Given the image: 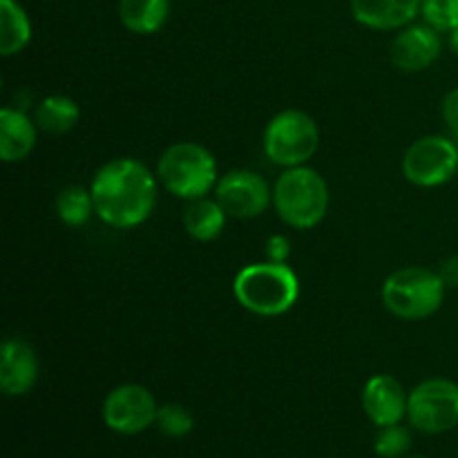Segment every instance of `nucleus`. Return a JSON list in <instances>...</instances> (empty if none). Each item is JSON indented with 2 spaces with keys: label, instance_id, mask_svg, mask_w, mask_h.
<instances>
[{
  "label": "nucleus",
  "instance_id": "7",
  "mask_svg": "<svg viewBox=\"0 0 458 458\" xmlns=\"http://www.w3.org/2000/svg\"><path fill=\"white\" fill-rule=\"evenodd\" d=\"M411 428L425 434H443L458 428V383L429 378L416 385L407 403Z\"/></svg>",
  "mask_w": 458,
  "mask_h": 458
},
{
  "label": "nucleus",
  "instance_id": "9",
  "mask_svg": "<svg viewBox=\"0 0 458 458\" xmlns=\"http://www.w3.org/2000/svg\"><path fill=\"white\" fill-rule=\"evenodd\" d=\"M215 199L226 210L228 217L253 219L268 208L273 201V191L262 174L240 168L219 177L215 186Z\"/></svg>",
  "mask_w": 458,
  "mask_h": 458
},
{
  "label": "nucleus",
  "instance_id": "10",
  "mask_svg": "<svg viewBox=\"0 0 458 458\" xmlns=\"http://www.w3.org/2000/svg\"><path fill=\"white\" fill-rule=\"evenodd\" d=\"M155 396L143 385H121L103 401V423L119 434H139L155 425Z\"/></svg>",
  "mask_w": 458,
  "mask_h": 458
},
{
  "label": "nucleus",
  "instance_id": "2",
  "mask_svg": "<svg viewBox=\"0 0 458 458\" xmlns=\"http://www.w3.org/2000/svg\"><path fill=\"white\" fill-rule=\"evenodd\" d=\"M235 298L246 311L276 318L289 311L300 295V282L284 262H259L244 267L233 282Z\"/></svg>",
  "mask_w": 458,
  "mask_h": 458
},
{
  "label": "nucleus",
  "instance_id": "11",
  "mask_svg": "<svg viewBox=\"0 0 458 458\" xmlns=\"http://www.w3.org/2000/svg\"><path fill=\"white\" fill-rule=\"evenodd\" d=\"M441 31L425 25H407L392 43V63L401 72H423L441 56Z\"/></svg>",
  "mask_w": 458,
  "mask_h": 458
},
{
  "label": "nucleus",
  "instance_id": "22",
  "mask_svg": "<svg viewBox=\"0 0 458 458\" xmlns=\"http://www.w3.org/2000/svg\"><path fill=\"white\" fill-rule=\"evenodd\" d=\"M420 13L437 31L458 30V0H420Z\"/></svg>",
  "mask_w": 458,
  "mask_h": 458
},
{
  "label": "nucleus",
  "instance_id": "17",
  "mask_svg": "<svg viewBox=\"0 0 458 458\" xmlns=\"http://www.w3.org/2000/svg\"><path fill=\"white\" fill-rule=\"evenodd\" d=\"M170 13V0H119V18L132 34H155Z\"/></svg>",
  "mask_w": 458,
  "mask_h": 458
},
{
  "label": "nucleus",
  "instance_id": "25",
  "mask_svg": "<svg viewBox=\"0 0 458 458\" xmlns=\"http://www.w3.org/2000/svg\"><path fill=\"white\" fill-rule=\"evenodd\" d=\"M289 253V240H286L284 235H273L271 240L267 242V255L271 262H286Z\"/></svg>",
  "mask_w": 458,
  "mask_h": 458
},
{
  "label": "nucleus",
  "instance_id": "6",
  "mask_svg": "<svg viewBox=\"0 0 458 458\" xmlns=\"http://www.w3.org/2000/svg\"><path fill=\"white\" fill-rule=\"evenodd\" d=\"M264 155L277 165H304L320 146L318 123L302 110H284L268 121L264 130Z\"/></svg>",
  "mask_w": 458,
  "mask_h": 458
},
{
  "label": "nucleus",
  "instance_id": "3",
  "mask_svg": "<svg viewBox=\"0 0 458 458\" xmlns=\"http://www.w3.org/2000/svg\"><path fill=\"white\" fill-rule=\"evenodd\" d=\"M273 206L286 226L309 231L325 219L329 208V188L322 174L313 168H286L273 188Z\"/></svg>",
  "mask_w": 458,
  "mask_h": 458
},
{
  "label": "nucleus",
  "instance_id": "15",
  "mask_svg": "<svg viewBox=\"0 0 458 458\" xmlns=\"http://www.w3.org/2000/svg\"><path fill=\"white\" fill-rule=\"evenodd\" d=\"M36 121L16 107L0 110V157L7 164L27 159L36 148Z\"/></svg>",
  "mask_w": 458,
  "mask_h": 458
},
{
  "label": "nucleus",
  "instance_id": "21",
  "mask_svg": "<svg viewBox=\"0 0 458 458\" xmlns=\"http://www.w3.org/2000/svg\"><path fill=\"white\" fill-rule=\"evenodd\" d=\"M155 425L159 428L161 434H165V437L183 438L192 432V428H195V419H192V414L183 405L168 403V405L159 407Z\"/></svg>",
  "mask_w": 458,
  "mask_h": 458
},
{
  "label": "nucleus",
  "instance_id": "23",
  "mask_svg": "<svg viewBox=\"0 0 458 458\" xmlns=\"http://www.w3.org/2000/svg\"><path fill=\"white\" fill-rule=\"evenodd\" d=\"M411 447L410 429L403 428L401 423L380 428V434L376 437L374 450L383 458H403Z\"/></svg>",
  "mask_w": 458,
  "mask_h": 458
},
{
  "label": "nucleus",
  "instance_id": "19",
  "mask_svg": "<svg viewBox=\"0 0 458 458\" xmlns=\"http://www.w3.org/2000/svg\"><path fill=\"white\" fill-rule=\"evenodd\" d=\"M81 110L74 98L63 97V94H52L45 97L36 107L34 121L43 132L47 134H67L79 123Z\"/></svg>",
  "mask_w": 458,
  "mask_h": 458
},
{
  "label": "nucleus",
  "instance_id": "20",
  "mask_svg": "<svg viewBox=\"0 0 458 458\" xmlns=\"http://www.w3.org/2000/svg\"><path fill=\"white\" fill-rule=\"evenodd\" d=\"M92 213H97V210H94L92 191H88L85 186L72 183V186H65L56 195V215L65 226H83V224H88V219L92 217Z\"/></svg>",
  "mask_w": 458,
  "mask_h": 458
},
{
  "label": "nucleus",
  "instance_id": "13",
  "mask_svg": "<svg viewBox=\"0 0 458 458\" xmlns=\"http://www.w3.org/2000/svg\"><path fill=\"white\" fill-rule=\"evenodd\" d=\"M407 403H410V396H407L403 385L394 376H374V378L367 380L365 389H362L365 414L378 428L401 423L407 416Z\"/></svg>",
  "mask_w": 458,
  "mask_h": 458
},
{
  "label": "nucleus",
  "instance_id": "28",
  "mask_svg": "<svg viewBox=\"0 0 458 458\" xmlns=\"http://www.w3.org/2000/svg\"><path fill=\"white\" fill-rule=\"evenodd\" d=\"M403 458H428V456H403Z\"/></svg>",
  "mask_w": 458,
  "mask_h": 458
},
{
  "label": "nucleus",
  "instance_id": "5",
  "mask_svg": "<svg viewBox=\"0 0 458 458\" xmlns=\"http://www.w3.org/2000/svg\"><path fill=\"white\" fill-rule=\"evenodd\" d=\"M445 289L438 271L407 267L385 280L383 302L401 320H425L441 309Z\"/></svg>",
  "mask_w": 458,
  "mask_h": 458
},
{
  "label": "nucleus",
  "instance_id": "1",
  "mask_svg": "<svg viewBox=\"0 0 458 458\" xmlns=\"http://www.w3.org/2000/svg\"><path fill=\"white\" fill-rule=\"evenodd\" d=\"M155 174L137 159L107 161L92 179V199L98 217L112 228H134L146 222L157 204Z\"/></svg>",
  "mask_w": 458,
  "mask_h": 458
},
{
  "label": "nucleus",
  "instance_id": "14",
  "mask_svg": "<svg viewBox=\"0 0 458 458\" xmlns=\"http://www.w3.org/2000/svg\"><path fill=\"white\" fill-rule=\"evenodd\" d=\"M352 13L369 30H403L420 13V0H352Z\"/></svg>",
  "mask_w": 458,
  "mask_h": 458
},
{
  "label": "nucleus",
  "instance_id": "12",
  "mask_svg": "<svg viewBox=\"0 0 458 458\" xmlns=\"http://www.w3.org/2000/svg\"><path fill=\"white\" fill-rule=\"evenodd\" d=\"M38 380V356L22 338H7L0 347V389L7 396H25Z\"/></svg>",
  "mask_w": 458,
  "mask_h": 458
},
{
  "label": "nucleus",
  "instance_id": "8",
  "mask_svg": "<svg viewBox=\"0 0 458 458\" xmlns=\"http://www.w3.org/2000/svg\"><path fill=\"white\" fill-rule=\"evenodd\" d=\"M458 173V146L443 134L420 137L403 157V174L420 188L443 186Z\"/></svg>",
  "mask_w": 458,
  "mask_h": 458
},
{
  "label": "nucleus",
  "instance_id": "24",
  "mask_svg": "<svg viewBox=\"0 0 458 458\" xmlns=\"http://www.w3.org/2000/svg\"><path fill=\"white\" fill-rule=\"evenodd\" d=\"M441 114L447 130H450V134L454 137V141H458V88L450 89V92L445 94L441 106Z\"/></svg>",
  "mask_w": 458,
  "mask_h": 458
},
{
  "label": "nucleus",
  "instance_id": "4",
  "mask_svg": "<svg viewBox=\"0 0 458 458\" xmlns=\"http://www.w3.org/2000/svg\"><path fill=\"white\" fill-rule=\"evenodd\" d=\"M157 179L179 199H201L217 186V161L208 148L192 141L170 146L157 164Z\"/></svg>",
  "mask_w": 458,
  "mask_h": 458
},
{
  "label": "nucleus",
  "instance_id": "26",
  "mask_svg": "<svg viewBox=\"0 0 458 458\" xmlns=\"http://www.w3.org/2000/svg\"><path fill=\"white\" fill-rule=\"evenodd\" d=\"M441 280L445 282L447 289H456L458 286V258H447L445 262L441 264V271H438Z\"/></svg>",
  "mask_w": 458,
  "mask_h": 458
},
{
  "label": "nucleus",
  "instance_id": "16",
  "mask_svg": "<svg viewBox=\"0 0 458 458\" xmlns=\"http://www.w3.org/2000/svg\"><path fill=\"white\" fill-rule=\"evenodd\" d=\"M226 210L219 206L217 199H192L183 213V228L188 235L197 242H213L215 237L222 235L226 226Z\"/></svg>",
  "mask_w": 458,
  "mask_h": 458
},
{
  "label": "nucleus",
  "instance_id": "27",
  "mask_svg": "<svg viewBox=\"0 0 458 458\" xmlns=\"http://www.w3.org/2000/svg\"><path fill=\"white\" fill-rule=\"evenodd\" d=\"M447 43H450V49H452V52L458 54V30L450 31V40H447Z\"/></svg>",
  "mask_w": 458,
  "mask_h": 458
},
{
  "label": "nucleus",
  "instance_id": "18",
  "mask_svg": "<svg viewBox=\"0 0 458 458\" xmlns=\"http://www.w3.org/2000/svg\"><path fill=\"white\" fill-rule=\"evenodd\" d=\"M31 40V22L16 0H0V54L13 56Z\"/></svg>",
  "mask_w": 458,
  "mask_h": 458
}]
</instances>
